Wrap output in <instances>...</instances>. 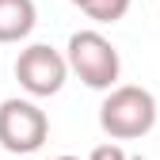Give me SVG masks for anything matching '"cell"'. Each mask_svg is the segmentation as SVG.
I'll return each instance as SVG.
<instances>
[{"instance_id": "obj_1", "label": "cell", "mask_w": 160, "mask_h": 160, "mask_svg": "<svg viewBox=\"0 0 160 160\" xmlns=\"http://www.w3.org/2000/svg\"><path fill=\"white\" fill-rule=\"evenodd\" d=\"M156 126V95L141 84H118L99 103V130L111 141H137Z\"/></svg>"}, {"instance_id": "obj_2", "label": "cell", "mask_w": 160, "mask_h": 160, "mask_svg": "<svg viewBox=\"0 0 160 160\" xmlns=\"http://www.w3.org/2000/svg\"><path fill=\"white\" fill-rule=\"evenodd\" d=\"M65 57H69V72H76L84 88H92V92H114L118 88L122 57H118V50L107 34H99V31L69 34Z\"/></svg>"}, {"instance_id": "obj_3", "label": "cell", "mask_w": 160, "mask_h": 160, "mask_svg": "<svg viewBox=\"0 0 160 160\" xmlns=\"http://www.w3.org/2000/svg\"><path fill=\"white\" fill-rule=\"evenodd\" d=\"M15 80L31 99H50L69 80V57L50 42H31L15 57Z\"/></svg>"}, {"instance_id": "obj_4", "label": "cell", "mask_w": 160, "mask_h": 160, "mask_svg": "<svg viewBox=\"0 0 160 160\" xmlns=\"http://www.w3.org/2000/svg\"><path fill=\"white\" fill-rule=\"evenodd\" d=\"M50 118L34 99H4L0 103V145L15 156H31L46 145Z\"/></svg>"}, {"instance_id": "obj_5", "label": "cell", "mask_w": 160, "mask_h": 160, "mask_svg": "<svg viewBox=\"0 0 160 160\" xmlns=\"http://www.w3.org/2000/svg\"><path fill=\"white\" fill-rule=\"evenodd\" d=\"M38 23L34 0H0V42H23Z\"/></svg>"}, {"instance_id": "obj_6", "label": "cell", "mask_w": 160, "mask_h": 160, "mask_svg": "<svg viewBox=\"0 0 160 160\" xmlns=\"http://www.w3.org/2000/svg\"><path fill=\"white\" fill-rule=\"evenodd\" d=\"M72 8H80L88 19L95 23H118L126 12H130V0H69Z\"/></svg>"}, {"instance_id": "obj_7", "label": "cell", "mask_w": 160, "mask_h": 160, "mask_svg": "<svg viewBox=\"0 0 160 160\" xmlns=\"http://www.w3.org/2000/svg\"><path fill=\"white\" fill-rule=\"evenodd\" d=\"M88 160H130V156H126V149H122V145L107 141V145H95V149L88 152Z\"/></svg>"}, {"instance_id": "obj_8", "label": "cell", "mask_w": 160, "mask_h": 160, "mask_svg": "<svg viewBox=\"0 0 160 160\" xmlns=\"http://www.w3.org/2000/svg\"><path fill=\"white\" fill-rule=\"evenodd\" d=\"M50 160H80V156H50Z\"/></svg>"}]
</instances>
